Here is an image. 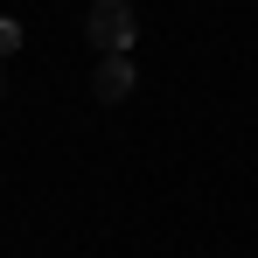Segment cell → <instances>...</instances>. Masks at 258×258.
Here are the masks:
<instances>
[{"instance_id": "2", "label": "cell", "mask_w": 258, "mask_h": 258, "mask_svg": "<svg viewBox=\"0 0 258 258\" xmlns=\"http://www.w3.org/2000/svg\"><path fill=\"white\" fill-rule=\"evenodd\" d=\"M126 91H133V63H126V56H98V70H91V98H98V105H119Z\"/></svg>"}, {"instance_id": "4", "label": "cell", "mask_w": 258, "mask_h": 258, "mask_svg": "<svg viewBox=\"0 0 258 258\" xmlns=\"http://www.w3.org/2000/svg\"><path fill=\"white\" fill-rule=\"evenodd\" d=\"M0 91H7V63H0Z\"/></svg>"}, {"instance_id": "3", "label": "cell", "mask_w": 258, "mask_h": 258, "mask_svg": "<svg viewBox=\"0 0 258 258\" xmlns=\"http://www.w3.org/2000/svg\"><path fill=\"white\" fill-rule=\"evenodd\" d=\"M14 49H21V21H0V63H7Z\"/></svg>"}, {"instance_id": "1", "label": "cell", "mask_w": 258, "mask_h": 258, "mask_svg": "<svg viewBox=\"0 0 258 258\" xmlns=\"http://www.w3.org/2000/svg\"><path fill=\"white\" fill-rule=\"evenodd\" d=\"M133 7L126 0H91V14H84V35H91V49L98 56H126L133 49Z\"/></svg>"}]
</instances>
